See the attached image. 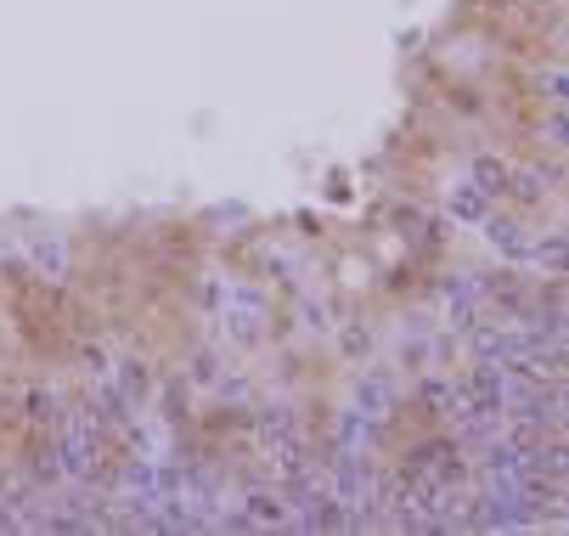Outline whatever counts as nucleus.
<instances>
[{
	"instance_id": "nucleus-1",
	"label": "nucleus",
	"mask_w": 569,
	"mask_h": 536,
	"mask_svg": "<svg viewBox=\"0 0 569 536\" xmlns=\"http://www.w3.org/2000/svg\"><path fill=\"white\" fill-rule=\"evenodd\" d=\"M473 187H479L485 198H508V192H513V170L497 165L491 152H485V159H473Z\"/></svg>"
},
{
	"instance_id": "nucleus-2",
	"label": "nucleus",
	"mask_w": 569,
	"mask_h": 536,
	"mask_svg": "<svg viewBox=\"0 0 569 536\" xmlns=\"http://www.w3.org/2000/svg\"><path fill=\"white\" fill-rule=\"evenodd\" d=\"M485 209H491V198H485L473 181H462V187L451 192V215H457V220H485Z\"/></svg>"
},
{
	"instance_id": "nucleus-3",
	"label": "nucleus",
	"mask_w": 569,
	"mask_h": 536,
	"mask_svg": "<svg viewBox=\"0 0 569 536\" xmlns=\"http://www.w3.org/2000/svg\"><path fill=\"white\" fill-rule=\"evenodd\" d=\"M541 91L552 97V108H563V73H558V68H552V73H547V80H541Z\"/></svg>"
}]
</instances>
